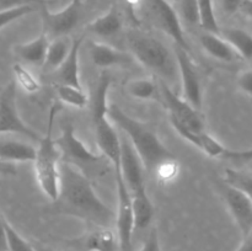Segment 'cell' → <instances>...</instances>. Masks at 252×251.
<instances>
[{
	"mask_svg": "<svg viewBox=\"0 0 252 251\" xmlns=\"http://www.w3.org/2000/svg\"><path fill=\"white\" fill-rule=\"evenodd\" d=\"M36 148L32 144L12 138L0 137V160L9 164L33 161Z\"/></svg>",
	"mask_w": 252,
	"mask_h": 251,
	"instance_id": "obj_19",
	"label": "cell"
},
{
	"mask_svg": "<svg viewBox=\"0 0 252 251\" xmlns=\"http://www.w3.org/2000/svg\"><path fill=\"white\" fill-rule=\"evenodd\" d=\"M48 43L49 37L42 31L36 38L14 46V53L24 63L42 66L46 59Z\"/></svg>",
	"mask_w": 252,
	"mask_h": 251,
	"instance_id": "obj_18",
	"label": "cell"
},
{
	"mask_svg": "<svg viewBox=\"0 0 252 251\" xmlns=\"http://www.w3.org/2000/svg\"><path fill=\"white\" fill-rule=\"evenodd\" d=\"M74 245L83 251H118L117 234L110 228L93 226L91 230L84 234L81 238L74 240Z\"/></svg>",
	"mask_w": 252,
	"mask_h": 251,
	"instance_id": "obj_16",
	"label": "cell"
},
{
	"mask_svg": "<svg viewBox=\"0 0 252 251\" xmlns=\"http://www.w3.org/2000/svg\"><path fill=\"white\" fill-rule=\"evenodd\" d=\"M7 251H37L31 241L26 240L21 234L5 219Z\"/></svg>",
	"mask_w": 252,
	"mask_h": 251,
	"instance_id": "obj_29",
	"label": "cell"
},
{
	"mask_svg": "<svg viewBox=\"0 0 252 251\" xmlns=\"http://www.w3.org/2000/svg\"><path fill=\"white\" fill-rule=\"evenodd\" d=\"M54 142L61 153V162L76 167L90 180L91 177L103 176L110 170V161L101 153L96 154L91 152L79 139L71 123L63 125L61 135Z\"/></svg>",
	"mask_w": 252,
	"mask_h": 251,
	"instance_id": "obj_6",
	"label": "cell"
},
{
	"mask_svg": "<svg viewBox=\"0 0 252 251\" xmlns=\"http://www.w3.org/2000/svg\"><path fill=\"white\" fill-rule=\"evenodd\" d=\"M120 171L132 197L134 229H145L154 218V204L145 187L144 166L126 135H121Z\"/></svg>",
	"mask_w": 252,
	"mask_h": 251,
	"instance_id": "obj_3",
	"label": "cell"
},
{
	"mask_svg": "<svg viewBox=\"0 0 252 251\" xmlns=\"http://www.w3.org/2000/svg\"><path fill=\"white\" fill-rule=\"evenodd\" d=\"M219 193L223 197L234 221L243 238L252 234V199L251 194L229 186L224 181L218 182Z\"/></svg>",
	"mask_w": 252,
	"mask_h": 251,
	"instance_id": "obj_14",
	"label": "cell"
},
{
	"mask_svg": "<svg viewBox=\"0 0 252 251\" xmlns=\"http://www.w3.org/2000/svg\"><path fill=\"white\" fill-rule=\"evenodd\" d=\"M128 46L133 58L152 70L160 80L167 84L179 79L175 56L160 39L149 33L132 31L128 34Z\"/></svg>",
	"mask_w": 252,
	"mask_h": 251,
	"instance_id": "obj_4",
	"label": "cell"
},
{
	"mask_svg": "<svg viewBox=\"0 0 252 251\" xmlns=\"http://www.w3.org/2000/svg\"><path fill=\"white\" fill-rule=\"evenodd\" d=\"M20 134L39 142L42 135L21 118L17 108V85L10 81L0 93V135Z\"/></svg>",
	"mask_w": 252,
	"mask_h": 251,
	"instance_id": "obj_8",
	"label": "cell"
},
{
	"mask_svg": "<svg viewBox=\"0 0 252 251\" xmlns=\"http://www.w3.org/2000/svg\"><path fill=\"white\" fill-rule=\"evenodd\" d=\"M89 54L94 65L101 69L111 66H129L133 64L132 54L102 42L91 41L89 43Z\"/></svg>",
	"mask_w": 252,
	"mask_h": 251,
	"instance_id": "obj_15",
	"label": "cell"
},
{
	"mask_svg": "<svg viewBox=\"0 0 252 251\" xmlns=\"http://www.w3.org/2000/svg\"><path fill=\"white\" fill-rule=\"evenodd\" d=\"M128 2H129L130 5H133V6H134L135 4H137V2H139V0H127Z\"/></svg>",
	"mask_w": 252,
	"mask_h": 251,
	"instance_id": "obj_41",
	"label": "cell"
},
{
	"mask_svg": "<svg viewBox=\"0 0 252 251\" xmlns=\"http://www.w3.org/2000/svg\"><path fill=\"white\" fill-rule=\"evenodd\" d=\"M246 0H220L221 9L224 10V12L228 15L235 14L236 11H239L241 7V5L245 2Z\"/></svg>",
	"mask_w": 252,
	"mask_h": 251,
	"instance_id": "obj_36",
	"label": "cell"
},
{
	"mask_svg": "<svg viewBox=\"0 0 252 251\" xmlns=\"http://www.w3.org/2000/svg\"><path fill=\"white\" fill-rule=\"evenodd\" d=\"M12 70H14L15 78H16V81H15L16 85L21 86L26 93L34 94L41 90V83L38 79L22 64L15 63Z\"/></svg>",
	"mask_w": 252,
	"mask_h": 251,
	"instance_id": "obj_28",
	"label": "cell"
},
{
	"mask_svg": "<svg viewBox=\"0 0 252 251\" xmlns=\"http://www.w3.org/2000/svg\"><path fill=\"white\" fill-rule=\"evenodd\" d=\"M158 83H159L160 101L169 111V117L175 118L181 125L193 132L206 130V122H204V116L202 111L196 110L181 96L176 95L165 81L158 79Z\"/></svg>",
	"mask_w": 252,
	"mask_h": 251,
	"instance_id": "obj_12",
	"label": "cell"
},
{
	"mask_svg": "<svg viewBox=\"0 0 252 251\" xmlns=\"http://www.w3.org/2000/svg\"><path fill=\"white\" fill-rule=\"evenodd\" d=\"M175 1H177V0H175Z\"/></svg>",
	"mask_w": 252,
	"mask_h": 251,
	"instance_id": "obj_42",
	"label": "cell"
},
{
	"mask_svg": "<svg viewBox=\"0 0 252 251\" xmlns=\"http://www.w3.org/2000/svg\"><path fill=\"white\" fill-rule=\"evenodd\" d=\"M84 38L79 37L71 41L70 51L63 63L57 69V84L70 85L74 88H83L80 83V68H79V54Z\"/></svg>",
	"mask_w": 252,
	"mask_h": 251,
	"instance_id": "obj_17",
	"label": "cell"
},
{
	"mask_svg": "<svg viewBox=\"0 0 252 251\" xmlns=\"http://www.w3.org/2000/svg\"><path fill=\"white\" fill-rule=\"evenodd\" d=\"M32 244H33V246L36 248L37 251H56V250H53V249L47 248V246L42 245L41 243H32Z\"/></svg>",
	"mask_w": 252,
	"mask_h": 251,
	"instance_id": "obj_40",
	"label": "cell"
},
{
	"mask_svg": "<svg viewBox=\"0 0 252 251\" xmlns=\"http://www.w3.org/2000/svg\"><path fill=\"white\" fill-rule=\"evenodd\" d=\"M58 110L59 105L54 102L51 106L48 113L46 134L42 135L39 139V145L36 148V157L32 161L34 164V175H36L38 186L52 202L57 198L59 187L61 153H59L53 138L54 118H56Z\"/></svg>",
	"mask_w": 252,
	"mask_h": 251,
	"instance_id": "obj_5",
	"label": "cell"
},
{
	"mask_svg": "<svg viewBox=\"0 0 252 251\" xmlns=\"http://www.w3.org/2000/svg\"><path fill=\"white\" fill-rule=\"evenodd\" d=\"M34 10H36V7L32 6V5H25V6L14 7V9L2 10V11H0V30L4 29L5 26L10 25L11 22L31 14Z\"/></svg>",
	"mask_w": 252,
	"mask_h": 251,
	"instance_id": "obj_31",
	"label": "cell"
},
{
	"mask_svg": "<svg viewBox=\"0 0 252 251\" xmlns=\"http://www.w3.org/2000/svg\"><path fill=\"white\" fill-rule=\"evenodd\" d=\"M143 1L148 16L152 20L154 26L167 34L175 42V46L191 52L182 29L181 19L174 6L167 0H143Z\"/></svg>",
	"mask_w": 252,
	"mask_h": 251,
	"instance_id": "obj_9",
	"label": "cell"
},
{
	"mask_svg": "<svg viewBox=\"0 0 252 251\" xmlns=\"http://www.w3.org/2000/svg\"><path fill=\"white\" fill-rule=\"evenodd\" d=\"M116 186H117V211H116V234L121 251H132V238L134 233V216H133L132 197L125 184L120 167L115 169Z\"/></svg>",
	"mask_w": 252,
	"mask_h": 251,
	"instance_id": "obj_11",
	"label": "cell"
},
{
	"mask_svg": "<svg viewBox=\"0 0 252 251\" xmlns=\"http://www.w3.org/2000/svg\"><path fill=\"white\" fill-rule=\"evenodd\" d=\"M56 90L57 97L62 103L76 108H84L89 103V96L83 88H74L70 85L57 84Z\"/></svg>",
	"mask_w": 252,
	"mask_h": 251,
	"instance_id": "obj_25",
	"label": "cell"
},
{
	"mask_svg": "<svg viewBox=\"0 0 252 251\" xmlns=\"http://www.w3.org/2000/svg\"><path fill=\"white\" fill-rule=\"evenodd\" d=\"M170 123L172 127L175 128L177 133L181 135L184 139L187 142L193 144L198 149L209 157H216V159H224V160H230L234 162H248L250 164L252 159V150H233L226 148L225 145L221 144L220 142L216 139L213 135L207 133V130L203 132H193V130L189 129L185 127L184 125L176 121L175 118L169 117Z\"/></svg>",
	"mask_w": 252,
	"mask_h": 251,
	"instance_id": "obj_7",
	"label": "cell"
},
{
	"mask_svg": "<svg viewBox=\"0 0 252 251\" xmlns=\"http://www.w3.org/2000/svg\"><path fill=\"white\" fill-rule=\"evenodd\" d=\"M83 0H71L65 7L59 11H51L47 5H41V16L43 30L51 37H63L73 31L80 21Z\"/></svg>",
	"mask_w": 252,
	"mask_h": 251,
	"instance_id": "obj_13",
	"label": "cell"
},
{
	"mask_svg": "<svg viewBox=\"0 0 252 251\" xmlns=\"http://www.w3.org/2000/svg\"><path fill=\"white\" fill-rule=\"evenodd\" d=\"M107 117L129 140L145 171L153 174L160 164L175 157V155L165 147L152 126L130 117L116 103H108Z\"/></svg>",
	"mask_w": 252,
	"mask_h": 251,
	"instance_id": "obj_2",
	"label": "cell"
},
{
	"mask_svg": "<svg viewBox=\"0 0 252 251\" xmlns=\"http://www.w3.org/2000/svg\"><path fill=\"white\" fill-rule=\"evenodd\" d=\"M199 42L204 51L213 58L221 62H231L240 61L239 54L230 47V44L220 36V34L212 33V32L203 31L199 34Z\"/></svg>",
	"mask_w": 252,
	"mask_h": 251,
	"instance_id": "obj_20",
	"label": "cell"
},
{
	"mask_svg": "<svg viewBox=\"0 0 252 251\" xmlns=\"http://www.w3.org/2000/svg\"><path fill=\"white\" fill-rule=\"evenodd\" d=\"M197 5H198L199 26L203 29V31L219 34L220 27L217 20L216 11H214L213 0H197Z\"/></svg>",
	"mask_w": 252,
	"mask_h": 251,
	"instance_id": "obj_26",
	"label": "cell"
},
{
	"mask_svg": "<svg viewBox=\"0 0 252 251\" xmlns=\"http://www.w3.org/2000/svg\"><path fill=\"white\" fill-rule=\"evenodd\" d=\"M70 46L71 42H69L64 37H57L53 41H49L46 59L43 63L44 68L48 70H57L68 56Z\"/></svg>",
	"mask_w": 252,
	"mask_h": 251,
	"instance_id": "obj_24",
	"label": "cell"
},
{
	"mask_svg": "<svg viewBox=\"0 0 252 251\" xmlns=\"http://www.w3.org/2000/svg\"><path fill=\"white\" fill-rule=\"evenodd\" d=\"M223 181L225 182V184H228L229 186L234 187V188L240 189V191L245 192V193L251 194V191H252L251 171L226 169Z\"/></svg>",
	"mask_w": 252,
	"mask_h": 251,
	"instance_id": "obj_27",
	"label": "cell"
},
{
	"mask_svg": "<svg viewBox=\"0 0 252 251\" xmlns=\"http://www.w3.org/2000/svg\"><path fill=\"white\" fill-rule=\"evenodd\" d=\"M0 251H7L6 233H5V218L0 216Z\"/></svg>",
	"mask_w": 252,
	"mask_h": 251,
	"instance_id": "obj_38",
	"label": "cell"
},
{
	"mask_svg": "<svg viewBox=\"0 0 252 251\" xmlns=\"http://www.w3.org/2000/svg\"><path fill=\"white\" fill-rule=\"evenodd\" d=\"M236 84L238 88L240 89L241 93L245 94L249 98L252 96V70L251 68L245 69V70L240 71L236 78Z\"/></svg>",
	"mask_w": 252,
	"mask_h": 251,
	"instance_id": "obj_33",
	"label": "cell"
},
{
	"mask_svg": "<svg viewBox=\"0 0 252 251\" xmlns=\"http://www.w3.org/2000/svg\"><path fill=\"white\" fill-rule=\"evenodd\" d=\"M89 1H90V0H89Z\"/></svg>",
	"mask_w": 252,
	"mask_h": 251,
	"instance_id": "obj_43",
	"label": "cell"
},
{
	"mask_svg": "<svg viewBox=\"0 0 252 251\" xmlns=\"http://www.w3.org/2000/svg\"><path fill=\"white\" fill-rule=\"evenodd\" d=\"M127 91L138 100H160L159 83L154 78L133 79L127 84Z\"/></svg>",
	"mask_w": 252,
	"mask_h": 251,
	"instance_id": "obj_23",
	"label": "cell"
},
{
	"mask_svg": "<svg viewBox=\"0 0 252 251\" xmlns=\"http://www.w3.org/2000/svg\"><path fill=\"white\" fill-rule=\"evenodd\" d=\"M219 34L230 44L241 59L250 61L252 57V37L248 31L239 27H225L220 29Z\"/></svg>",
	"mask_w": 252,
	"mask_h": 251,
	"instance_id": "obj_22",
	"label": "cell"
},
{
	"mask_svg": "<svg viewBox=\"0 0 252 251\" xmlns=\"http://www.w3.org/2000/svg\"><path fill=\"white\" fill-rule=\"evenodd\" d=\"M179 172L180 162L176 159V157H175L172 159H169L162 162V164H160L153 174L155 175L157 181L160 185H169L172 181H175V179L179 176Z\"/></svg>",
	"mask_w": 252,
	"mask_h": 251,
	"instance_id": "obj_30",
	"label": "cell"
},
{
	"mask_svg": "<svg viewBox=\"0 0 252 251\" xmlns=\"http://www.w3.org/2000/svg\"><path fill=\"white\" fill-rule=\"evenodd\" d=\"M236 251H252V234L251 235L243 238L240 246L236 249Z\"/></svg>",
	"mask_w": 252,
	"mask_h": 251,
	"instance_id": "obj_39",
	"label": "cell"
},
{
	"mask_svg": "<svg viewBox=\"0 0 252 251\" xmlns=\"http://www.w3.org/2000/svg\"><path fill=\"white\" fill-rule=\"evenodd\" d=\"M176 2H179L182 19L191 25H198L199 17L197 0H177Z\"/></svg>",
	"mask_w": 252,
	"mask_h": 251,
	"instance_id": "obj_32",
	"label": "cell"
},
{
	"mask_svg": "<svg viewBox=\"0 0 252 251\" xmlns=\"http://www.w3.org/2000/svg\"><path fill=\"white\" fill-rule=\"evenodd\" d=\"M175 61L177 65V74L181 81L182 96L186 102H189L192 107L202 111L203 107V88L202 80L199 76L198 69L192 59L191 52L175 46L174 49Z\"/></svg>",
	"mask_w": 252,
	"mask_h": 251,
	"instance_id": "obj_10",
	"label": "cell"
},
{
	"mask_svg": "<svg viewBox=\"0 0 252 251\" xmlns=\"http://www.w3.org/2000/svg\"><path fill=\"white\" fill-rule=\"evenodd\" d=\"M59 214L78 218L91 226L110 228L115 224L116 212L96 193L93 181L71 165L59 164V187L53 201Z\"/></svg>",
	"mask_w": 252,
	"mask_h": 251,
	"instance_id": "obj_1",
	"label": "cell"
},
{
	"mask_svg": "<svg viewBox=\"0 0 252 251\" xmlns=\"http://www.w3.org/2000/svg\"><path fill=\"white\" fill-rule=\"evenodd\" d=\"M46 0H0V11L2 10L14 9V7L25 6V5H43L46 4Z\"/></svg>",
	"mask_w": 252,
	"mask_h": 251,
	"instance_id": "obj_34",
	"label": "cell"
},
{
	"mask_svg": "<svg viewBox=\"0 0 252 251\" xmlns=\"http://www.w3.org/2000/svg\"><path fill=\"white\" fill-rule=\"evenodd\" d=\"M0 175H4V176H16L17 169L15 167L14 164H9V162L0 160Z\"/></svg>",
	"mask_w": 252,
	"mask_h": 251,
	"instance_id": "obj_37",
	"label": "cell"
},
{
	"mask_svg": "<svg viewBox=\"0 0 252 251\" xmlns=\"http://www.w3.org/2000/svg\"><path fill=\"white\" fill-rule=\"evenodd\" d=\"M123 21L117 6L112 5L107 11L101 16L88 24L86 31L100 37L116 36L122 30Z\"/></svg>",
	"mask_w": 252,
	"mask_h": 251,
	"instance_id": "obj_21",
	"label": "cell"
},
{
	"mask_svg": "<svg viewBox=\"0 0 252 251\" xmlns=\"http://www.w3.org/2000/svg\"><path fill=\"white\" fill-rule=\"evenodd\" d=\"M139 251H161L159 234H158V229L155 228V226L150 230L147 240H145V243L143 244L142 249H140Z\"/></svg>",
	"mask_w": 252,
	"mask_h": 251,
	"instance_id": "obj_35",
	"label": "cell"
}]
</instances>
